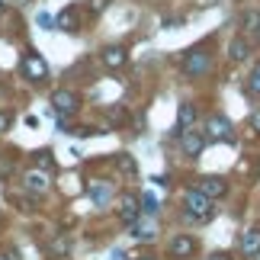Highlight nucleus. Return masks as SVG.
Instances as JSON below:
<instances>
[{"mask_svg":"<svg viewBox=\"0 0 260 260\" xmlns=\"http://www.w3.org/2000/svg\"><path fill=\"white\" fill-rule=\"evenodd\" d=\"M199 4H212V0H199Z\"/></svg>","mask_w":260,"mask_h":260,"instance_id":"2f4dec72","label":"nucleus"},{"mask_svg":"<svg viewBox=\"0 0 260 260\" xmlns=\"http://www.w3.org/2000/svg\"><path fill=\"white\" fill-rule=\"evenodd\" d=\"M206 260H232V257H228V254H222V251H218V254H209Z\"/></svg>","mask_w":260,"mask_h":260,"instance_id":"cd10ccee","label":"nucleus"},{"mask_svg":"<svg viewBox=\"0 0 260 260\" xmlns=\"http://www.w3.org/2000/svg\"><path fill=\"white\" fill-rule=\"evenodd\" d=\"M209 68H212V55L206 52V48H189L186 58H183V74L186 77H203L209 74Z\"/></svg>","mask_w":260,"mask_h":260,"instance_id":"f03ea898","label":"nucleus"},{"mask_svg":"<svg viewBox=\"0 0 260 260\" xmlns=\"http://www.w3.org/2000/svg\"><path fill=\"white\" fill-rule=\"evenodd\" d=\"M247 93H254V96H260V61L254 64V71H251V77H247Z\"/></svg>","mask_w":260,"mask_h":260,"instance_id":"4be33fe9","label":"nucleus"},{"mask_svg":"<svg viewBox=\"0 0 260 260\" xmlns=\"http://www.w3.org/2000/svg\"><path fill=\"white\" fill-rule=\"evenodd\" d=\"M132 260H151V257H132Z\"/></svg>","mask_w":260,"mask_h":260,"instance_id":"7c9ffc66","label":"nucleus"},{"mask_svg":"<svg viewBox=\"0 0 260 260\" xmlns=\"http://www.w3.org/2000/svg\"><path fill=\"white\" fill-rule=\"evenodd\" d=\"M23 183H26L29 193H45V189L52 186V180H48L45 171H29V174L23 177Z\"/></svg>","mask_w":260,"mask_h":260,"instance_id":"ddd939ff","label":"nucleus"},{"mask_svg":"<svg viewBox=\"0 0 260 260\" xmlns=\"http://www.w3.org/2000/svg\"><path fill=\"white\" fill-rule=\"evenodd\" d=\"M196 106L193 103H180V109H177V125H174V135L180 138L186 132V128H193V122H196Z\"/></svg>","mask_w":260,"mask_h":260,"instance_id":"6e6552de","label":"nucleus"},{"mask_svg":"<svg viewBox=\"0 0 260 260\" xmlns=\"http://www.w3.org/2000/svg\"><path fill=\"white\" fill-rule=\"evenodd\" d=\"M132 238H135V241H154V238H157V228L151 222H135L132 225Z\"/></svg>","mask_w":260,"mask_h":260,"instance_id":"a211bd4d","label":"nucleus"},{"mask_svg":"<svg viewBox=\"0 0 260 260\" xmlns=\"http://www.w3.org/2000/svg\"><path fill=\"white\" fill-rule=\"evenodd\" d=\"M7 13V4H4V0H0V16H4Z\"/></svg>","mask_w":260,"mask_h":260,"instance_id":"c756f323","label":"nucleus"},{"mask_svg":"<svg viewBox=\"0 0 260 260\" xmlns=\"http://www.w3.org/2000/svg\"><path fill=\"white\" fill-rule=\"evenodd\" d=\"M109 119H113V122L119 125V122H122V119H125V109H122V106H116V109H109Z\"/></svg>","mask_w":260,"mask_h":260,"instance_id":"393cba45","label":"nucleus"},{"mask_svg":"<svg viewBox=\"0 0 260 260\" xmlns=\"http://www.w3.org/2000/svg\"><path fill=\"white\" fill-rule=\"evenodd\" d=\"M247 55H251V39H247V36H235L232 42H228V58H232V61H244Z\"/></svg>","mask_w":260,"mask_h":260,"instance_id":"4468645a","label":"nucleus"},{"mask_svg":"<svg viewBox=\"0 0 260 260\" xmlns=\"http://www.w3.org/2000/svg\"><path fill=\"white\" fill-rule=\"evenodd\" d=\"M52 106L58 116H74L77 109H81V96L74 93V90H55L52 93Z\"/></svg>","mask_w":260,"mask_h":260,"instance_id":"7ed1b4c3","label":"nucleus"},{"mask_svg":"<svg viewBox=\"0 0 260 260\" xmlns=\"http://www.w3.org/2000/svg\"><path fill=\"white\" fill-rule=\"evenodd\" d=\"M87 193H90V199H93L96 206H106L109 196H113V189H109V183H90Z\"/></svg>","mask_w":260,"mask_h":260,"instance_id":"f3484780","label":"nucleus"},{"mask_svg":"<svg viewBox=\"0 0 260 260\" xmlns=\"http://www.w3.org/2000/svg\"><path fill=\"white\" fill-rule=\"evenodd\" d=\"M206 138L209 142H232L235 132H232V122L225 116H209L206 122Z\"/></svg>","mask_w":260,"mask_h":260,"instance_id":"20e7f679","label":"nucleus"},{"mask_svg":"<svg viewBox=\"0 0 260 260\" xmlns=\"http://www.w3.org/2000/svg\"><path fill=\"white\" fill-rule=\"evenodd\" d=\"M142 212H145V215H154V212H157V199H154L151 193L142 196Z\"/></svg>","mask_w":260,"mask_h":260,"instance_id":"5701e85b","label":"nucleus"},{"mask_svg":"<svg viewBox=\"0 0 260 260\" xmlns=\"http://www.w3.org/2000/svg\"><path fill=\"white\" fill-rule=\"evenodd\" d=\"M10 122H13V119H10L7 113H0V135H4V132H7V128H10Z\"/></svg>","mask_w":260,"mask_h":260,"instance_id":"bb28decb","label":"nucleus"},{"mask_svg":"<svg viewBox=\"0 0 260 260\" xmlns=\"http://www.w3.org/2000/svg\"><path fill=\"white\" fill-rule=\"evenodd\" d=\"M48 251H52L55 257H68V251H71V244H68V238H55V241L48 244Z\"/></svg>","mask_w":260,"mask_h":260,"instance_id":"412c9836","label":"nucleus"},{"mask_svg":"<svg viewBox=\"0 0 260 260\" xmlns=\"http://www.w3.org/2000/svg\"><path fill=\"white\" fill-rule=\"evenodd\" d=\"M116 167H119V174H125V177H135L138 174V164H135L132 154H119L116 157Z\"/></svg>","mask_w":260,"mask_h":260,"instance_id":"6ab92c4d","label":"nucleus"},{"mask_svg":"<svg viewBox=\"0 0 260 260\" xmlns=\"http://www.w3.org/2000/svg\"><path fill=\"white\" fill-rule=\"evenodd\" d=\"M23 74L29 77V81H36V84L48 81V64H45V58L36 55V52H29V55L23 58Z\"/></svg>","mask_w":260,"mask_h":260,"instance_id":"39448f33","label":"nucleus"},{"mask_svg":"<svg viewBox=\"0 0 260 260\" xmlns=\"http://www.w3.org/2000/svg\"><path fill=\"white\" fill-rule=\"evenodd\" d=\"M183 206H186V215L196 218V222H206V218H212V212H215L212 199H209L203 189H186V193H183Z\"/></svg>","mask_w":260,"mask_h":260,"instance_id":"f257e3e1","label":"nucleus"},{"mask_svg":"<svg viewBox=\"0 0 260 260\" xmlns=\"http://www.w3.org/2000/svg\"><path fill=\"white\" fill-rule=\"evenodd\" d=\"M106 7H109V0H87V10H90V13H103Z\"/></svg>","mask_w":260,"mask_h":260,"instance_id":"b1692460","label":"nucleus"},{"mask_svg":"<svg viewBox=\"0 0 260 260\" xmlns=\"http://www.w3.org/2000/svg\"><path fill=\"white\" fill-rule=\"evenodd\" d=\"M251 128L260 135V109H254V113H251Z\"/></svg>","mask_w":260,"mask_h":260,"instance_id":"a878e982","label":"nucleus"},{"mask_svg":"<svg viewBox=\"0 0 260 260\" xmlns=\"http://www.w3.org/2000/svg\"><path fill=\"white\" fill-rule=\"evenodd\" d=\"M55 23L61 26L64 32H77V29H81V10H77V7H64L61 13H58Z\"/></svg>","mask_w":260,"mask_h":260,"instance_id":"f8f14e48","label":"nucleus"},{"mask_svg":"<svg viewBox=\"0 0 260 260\" xmlns=\"http://www.w3.org/2000/svg\"><path fill=\"white\" fill-rule=\"evenodd\" d=\"M36 164H39V171H52V164H55V157L48 148H42V151H36Z\"/></svg>","mask_w":260,"mask_h":260,"instance_id":"aec40b11","label":"nucleus"},{"mask_svg":"<svg viewBox=\"0 0 260 260\" xmlns=\"http://www.w3.org/2000/svg\"><path fill=\"white\" fill-rule=\"evenodd\" d=\"M241 254L244 257H257L260 254V228H247L241 235Z\"/></svg>","mask_w":260,"mask_h":260,"instance_id":"2eb2a0df","label":"nucleus"},{"mask_svg":"<svg viewBox=\"0 0 260 260\" xmlns=\"http://www.w3.org/2000/svg\"><path fill=\"white\" fill-rule=\"evenodd\" d=\"M241 29L247 36L260 32V10H244V13H241Z\"/></svg>","mask_w":260,"mask_h":260,"instance_id":"dca6fc26","label":"nucleus"},{"mask_svg":"<svg viewBox=\"0 0 260 260\" xmlns=\"http://www.w3.org/2000/svg\"><path fill=\"white\" fill-rule=\"evenodd\" d=\"M167 251H171V257H177V260H186V257L196 254V241H193L189 235H177Z\"/></svg>","mask_w":260,"mask_h":260,"instance_id":"9d476101","label":"nucleus"},{"mask_svg":"<svg viewBox=\"0 0 260 260\" xmlns=\"http://www.w3.org/2000/svg\"><path fill=\"white\" fill-rule=\"evenodd\" d=\"M206 142H209V138H206L203 132H196V128H186V132L180 135V145H183V154H189V157H199V154H203Z\"/></svg>","mask_w":260,"mask_h":260,"instance_id":"423d86ee","label":"nucleus"},{"mask_svg":"<svg viewBox=\"0 0 260 260\" xmlns=\"http://www.w3.org/2000/svg\"><path fill=\"white\" fill-rule=\"evenodd\" d=\"M196 189H203L209 199H218V196H225V193H228V183H225L222 177L209 174V177H199V186H196Z\"/></svg>","mask_w":260,"mask_h":260,"instance_id":"1a4fd4ad","label":"nucleus"},{"mask_svg":"<svg viewBox=\"0 0 260 260\" xmlns=\"http://www.w3.org/2000/svg\"><path fill=\"white\" fill-rule=\"evenodd\" d=\"M100 61H103L109 71H119V68L128 61V52H125L122 45H109V48H103V52H100Z\"/></svg>","mask_w":260,"mask_h":260,"instance_id":"0eeeda50","label":"nucleus"},{"mask_svg":"<svg viewBox=\"0 0 260 260\" xmlns=\"http://www.w3.org/2000/svg\"><path fill=\"white\" fill-rule=\"evenodd\" d=\"M138 215H142V206H138L135 196H122V203H119V218H122L125 225H135Z\"/></svg>","mask_w":260,"mask_h":260,"instance_id":"9b49d317","label":"nucleus"},{"mask_svg":"<svg viewBox=\"0 0 260 260\" xmlns=\"http://www.w3.org/2000/svg\"><path fill=\"white\" fill-rule=\"evenodd\" d=\"M0 260H16V257L13 254H0Z\"/></svg>","mask_w":260,"mask_h":260,"instance_id":"c85d7f7f","label":"nucleus"}]
</instances>
